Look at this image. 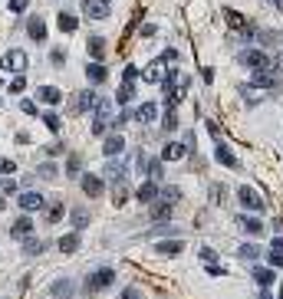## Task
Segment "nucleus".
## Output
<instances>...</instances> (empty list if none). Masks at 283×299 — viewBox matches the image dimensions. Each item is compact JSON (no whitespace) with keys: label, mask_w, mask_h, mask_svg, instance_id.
<instances>
[{"label":"nucleus","mask_w":283,"mask_h":299,"mask_svg":"<svg viewBox=\"0 0 283 299\" xmlns=\"http://www.w3.org/2000/svg\"><path fill=\"white\" fill-rule=\"evenodd\" d=\"M237 59H240L244 66H250L254 72H260V69H274V66H276L274 59L264 53V49H240V53H237Z\"/></svg>","instance_id":"f257e3e1"},{"label":"nucleus","mask_w":283,"mask_h":299,"mask_svg":"<svg viewBox=\"0 0 283 299\" xmlns=\"http://www.w3.org/2000/svg\"><path fill=\"white\" fill-rule=\"evenodd\" d=\"M116 283V270L102 267V270H96L92 276L86 280V293H99V290H109V286Z\"/></svg>","instance_id":"f03ea898"},{"label":"nucleus","mask_w":283,"mask_h":299,"mask_svg":"<svg viewBox=\"0 0 283 299\" xmlns=\"http://www.w3.org/2000/svg\"><path fill=\"white\" fill-rule=\"evenodd\" d=\"M26 63H30V56L24 53V49H7V53H4V69L7 72H24L26 69Z\"/></svg>","instance_id":"7ed1b4c3"},{"label":"nucleus","mask_w":283,"mask_h":299,"mask_svg":"<svg viewBox=\"0 0 283 299\" xmlns=\"http://www.w3.org/2000/svg\"><path fill=\"white\" fill-rule=\"evenodd\" d=\"M237 201H240L247 211H257V214L264 211V201H260V194L254 188H240V191H237Z\"/></svg>","instance_id":"20e7f679"},{"label":"nucleus","mask_w":283,"mask_h":299,"mask_svg":"<svg viewBox=\"0 0 283 299\" xmlns=\"http://www.w3.org/2000/svg\"><path fill=\"white\" fill-rule=\"evenodd\" d=\"M79 184H82V191H86L89 197H99V194H102V188H106L102 174H82V178H79Z\"/></svg>","instance_id":"39448f33"},{"label":"nucleus","mask_w":283,"mask_h":299,"mask_svg":"<svg viewBox=\"0 0 283 299\" xmlns=\"http://www.w3.org/2000/svg\"><path fill=\"white\" fill-rule=\"evenodd\" d=\"M16 201H20V207H24V211H40V207L46 204V201H43V194H36V191H24Z\"/></svg>","instance_id":"423d86ee"},{"label":"nucleus","mask_w":283,"mask_h":299,"mask_svg":"<svg viewBox=\"0 0 283 299\" xmlns=\"http://www.w3.org/2000/svg\"><path fill=\"white\" fill-rule=\"evenodd\" d=\"M26 33H30V39L43 43V39H46V23H43V16H30V20H26Z\"/></svg>","instance_id":"0eeeda50"},{"label":"nucleus","mask_w":283,"mask_h":299,"mask_svg":"<svg viewBox=\"0 0 283 299\" xmlns=\"http://www.w3.org/2000/svg\"><path fill=\"white\" fill-rule=\"evenodd\" d=\"M135 197H138L142 204H152V201H158V184H155V181L148 178V181H145V184H142L138 191H135Z\"/></svg>","instance_id":"6e6552de"},{"label":"nucleus","mask_w":283,"mask_h":299,"mask_svg":"<svg viewBox=\"0 0 283 299\" xmlns=\"http://www.w3.org/2000/svg\"><path fill=\"white\" fill-rule=\"evenodd\" d=\"M82 10H86V16H92V20H102V16L109 13L106 0H86V3H82Z\"/></svg>","instance_id":"1a4fd4ad"},{"label":"nucleus","mask_w":283,"mask_h":299,"mask_svg":"<svg viewBox=\"0 0 283 299\" xmlns=\"http://www.w3.org/2000/svg\"><path fill=\"white\" fill-rule=\"evenodd\" d=\"M30 234H33V221H30V217H20V221L10 224V237H16V240H20V237H30Z\"/></svg>","instance_id":"9d476101"},{"label":"nucleus","mask_w":283,"mask_h":299,"mask_svg":"<svg viewBox=\"0 0 283 299\" xmlns=\"http://www.w3.org/2000/svg\"><path fill=\"white\" fill-rule=\"evenodd\" d=\"M122 148H126V138H122V135H109V138H106V145H102V151H106L109 158L122 155Z\"/></svg>","instance_id":"9b49d317"},{"label":"nucleus","mask_w":283,"mask_h":299,"mask_svg":"<svg viewBox=\"0 0 283 299\" xmlns=\"http://www.w3.org/2000/svg\"><path fill=\"white\" fill-rule=\"evenodd\" d=\"M36 99H40V102H46V105H56L60 99H63V92H60L56 86H43V89L36 92Z\"/></svg>","instance_id":"f8f14e48"},{"label":"nucleus","mask_w":283,"mask_h":299,"mask_svg":"<svg viewBox=\"0 0 283 299\" xmlns=\"http://www.w3.org/2000/svg\"><path fill=\"white\" fill-rule=\"evenodd\" d=\"M96 102H99V99H96V92H92V89H86V92L79 95L72 105H76V112H89V109H96Z\"/></svg>","instance_id":"ddd939ff"},{"label":"nucleus","mask_w":283,"mask_h":299,"mask_svg":"<svg viewBox=\"0 0 283 299\" xmlns=\"http://www.w3.org/2000/svg\"><path fill=\"white\" fill-rule=\"evenodd\" d=\"M184 155H188V145H178V142L165 145V151H162V158H165V161H178V158H184Z\"/></svg>","instance_id":"4468645a"},{"label":"nucleus","mask_w":283,"mask_h":299,"mask_svg":"<svg viewBox=\"0 0 283 299\" xmlns=\"http://www.w3.org/2000/svg\"><path fill=\"white\" fill-rule=\"evenodd\" d=\"M168 217H172V204H168V201H162V197H158L155 201V207H152V221H168Z\"/></svg>","instance_id":"2eb2a0df"},{"label":"nucleus","mask_w":283,"mask_h":299,"mask_svg":"<svg viewBox=\"0 0 283 299\" xmlns=\"http://www.w3.org/2000/svg\"><path fill=\"white\" fill-rule=\"evenodd\" d=\"M181 240H158L155 244V253H165V257H174V253H181Z\"/></svg>","instance_id":"dca6fc26"},{"label":"nucleus","mask_w":283,"mask_h":299,"mask_svg":"<svg viewBox=\"0 0 283 299\" xmlns=\"http://www.w3.org/2000/svg\"><path fill=\"white\" fill-rule=\"evenodd\" d=\"M254 86H260V89H274L276 86V76L270 69H260V72H254Z\"/></svg>","instance_id":"f3484780"},{"label":"nucleus","mask_w":283,"mask_h":299,"mask_svg":"<svg viewBox=\"0 0 283 299\" xmlns=\"http://www.w3.org/2000/svg\"><path fill=\"white\" fill-rule=\"evenodd\" d=\"M72 290H76V286H72V280H56L53 286H50V296H72Z\"/></svg>","instance_id":"a211bd4d"},{"label":"nucleus","mask_w":283,"mask_h":299,"mask_svg":"<svg viewBox=\"0 0 283 299\" xmlns=\"http://www.w3.org/2000/svg\"><path fill=\"white\" fill-rule=\"evenodd\" d=\"M254 280H257L260 286H270L276 280V273H274V267H254Z\"/></svg>","instance_id":"6ab92c4d"},{"label":"nucleus","mask_w":283,"mask_h":299,"mask_svg":"<svg viewBox=\"0 0 283 299\" xmlns=\"http://www.w3.org/2000/svg\"><path fill=\"white\" fill-rule=\"evenodd\" d=\"M86 76H89V82H106L109 69H106L102 63H89V66H86Z\"/></svg>","instance_id":"aec40b11"},{"label":"nucleus","mask_w":283,"mask_h":299,"mask_svg":"<svg viewBox=\"0 0 283 299\" xmlns=\"http://www.w3.org/2000/svg\"><path fill=\"white\" fill-rule=\"evenodd\" d=\"M132 99H135V82H132V79H126L122 89H118V95H116V102L126 105V102H132Z\"/></svg>","instance_id":"412c9836"},{"label":"nucleus","mask_w":283,"mask_h":299,"mask_svg":"<svg viewBox=\"0 0 283 299\" xmlns=\"http://www.w3.org/2000/svg\"><path fill=\"white\" fill-rule=\"evenodd\" d=\"M56 247H60L63 253H76V250H79V234H66V237H60V244H56Z\"/></svg>","instance_id":"4be33fe9"},{"label":"nucleus","mask_w":283,"mask_h":299,"mask_svg":"<svg viewBox=\"0 0 283 299\" xmlns=\"http://www.w3.org/2000/svg\"><path fill=\"white\" fill-rule=\"evenodd\" d=\"M214 155H218V161H220V165L237 168V158H234V151H230L228 145H218V151H214Z\"/></svg>","instance_id":"5701e85b"},{"label":"nucleus","mask_w":283,"mask_h":299,"mask_svg":"<svg viewBox=\"0 0 283 299\" xmlns=\"http://www.w3.org/2000/svg\"><path fill=\"white\" fill-rule=\"evenodd\" d=\"M155 115H158V105H155V102H145L138 112H135V118H138V122H155Z\"/></svg>","instance_id":"b1692460"},{"label":"nucleus","mask_w":283,"mask_h":299,"mask_svg":"<svg viewBox=\"0 0 283 299\" xmlns=\"http://www.w3.org/2000/svg\"><path fill=\"white\" fill-rule=\"evenodd\" d=\"M237 221H240V227H244L247 234H260V230H264V224H260L257 217H247V214H240Z\"/></svg>","instance_id":"393cba45"},{"label":"nucleus","mask_w":283,"mask_h":299,"mask_svg":"<svg viewBox=\"0 0 283 299\" xmlns=\"http://www.w3.org/2000/svg\"><path fill=\"white\" fill-rule=\"evenodd\" d=\"M56 23H60V30H63V33H72V30H76V26H79V20H76V16H72V13H66V10H63V13H60V20H56Z\"/></svg>","instance_id":"a878e982"},{"label":"nucleus","mask_w":283,"mask_h":299,"mask_svg":"<svg viewBox=\"0 0 283 299\" xmlns=\"http://www.w3.org/2000/svg\"><path fill=\"white\" fill-rule=\"evenodd\" d=\"M89 53H92V59H96V63L102 59V53H106V43H102V36H89Z\"/></svg>","instance_id":"bb28decb"},{"label":"nucleus","mask_w":283,"mask_h":299,"mask_svg":"<svg viewBox=\"0 0 283 299\" xmlns=\"http://www.w3.org/2000/svg\"><path fill=\"white\" fill-rule=\"evenodd\" d=\"M106 178H109V181H122V178H126V168L118 165V161H109V165H106Z\"/></svg>","instance_id":"cd10ccee"},{"label":"nucleus","mask_w":283,"mask_h":299,"mask_svg":"<svg viewBox=\"0 0 283 299\" xmlns=\"http://www.w3.org/2000/svg\"><path fill=\"white\" fill-rule=\"evenodd\" d=\"M70 217H72V227H76V230H82V227L89 224V214L82 211V207H72V214H70Z\"/></svg>","instance_id":"c85d7f7f"},{"label":"nucleus","mask_w":283,"mask_h":299,"mask_svg":"<svg viewBox=\"0 0 283 299\" xmlns=\"http://www.w3.org/2000/svg\"><path fill=\"white\" fill-rule=\"evenodd\" d=\"M63 214H66V207L60 204V201H56V204H50V207H46V224H56Z\"/></svg>","instance_id":"c756f323"},{"label":"nucleus","mask_w":283,"mask_h":299,"mask_svg":"<svg viewBox=\"0 0 283 299\" xmlns=\"http://www.w3.org/2000/svg\"><path fill=\"white\" fill-rule=\"evenodd\" d=\"M158 197H162V201H168V204H178V201H181V191H178V188H165V191H158Z\"/></svg>","instance_id":"7c9ffc66"},{"label":"nucleus","mask_w":283,"mask_h":299,"mask_svg":"<svg viewBox=\"0 0 283 299\" xmlns=\"http://www.w3.org/2000/svg\"><path fill=\"white\" fill-rule=\"evenodd\" d=\"M24 253H26V257H36V253H43V244H40V240H33V237H26Z\"/></svg>","instance_id":"2f4dec72"},{"label":"nucleus","mask_w":283,"mask_h":299,"mask_svg":"<svg viewBox=\"0 0 283 299\" xmlns=\"http://www.w3.org/2000/svg\"><path fill=\"white\" fill-rule=\"evenodd\" d=\"M66 171H70L72 178H76V174L82 171V158H79V155H70V161H66Z\"/></svg>","instance_id":"473e14b6"},{"label":"nucleus","mask_w":283,"mask_h":299,"mask_svg":"<svg viewBox=\"0 0 283 299\" xmlns=\"http://www.w3.org/2000/svg\"><path fill=\"white\" fill-rule=\"evenodd\" d=\"M43 122H46L50 132H60V115L56 112H43Z\"/></svg>","instance_id":"72a5a7b5"},{"label":"nucleus","mask_w":283,"mask_h":299,"mask_svg":"<svg viewBox=\"0 0 283 299\" xmlns=\"http://www.w3.org/2000/svg\"><path fill=\"white\" fill-rule=\"evenodd\" d=\"M0 194H16V181H14V178H4V181H0Z\"/></svg>","instance_id":"f704fd0d"},{"label":"nucleus","mask_w":283,"mask_h":299,"mask_svg":"<svg viewBox=\"0 0 283 299\" xmlns=\"http://www.w3.org/2000/svg\"><path fill=\"white\" fill-rule=\"evenodd\" d=\"M162 125H165V132H174V125H178V118H174V109H168V112H165V122H162Z\"/></svg>","instance_id":"c9c22d12"},{"label":"nucleus","mask_w":283,"mask_h":299,"mask_svg":"<svg viewBox=\"0 0 283 299\" xmlns=\"http://www.w3.org/2000/svg\"><path fill=\"white\" fill-rule=\"evenodd\" d=\"M40 178H56V165H53V161H46V165H40Z\"/></svg>","instance_id":"e433bc0d"},{"label":"nucleus","mask_w":283,"mask_h":299,"mask_svg":"<svg viewBox=\"0 0 283 299\" xmlns=\"http://www.w3.org/2000/svg\"><path fill=\"white\" fill-rule=\"evenodd\" d=\"M270 267H283V250L270 247Z\"/></svg>","instance_id":"4c0bfd02"},{"label":"nucleus","mask_w":283,"mask_h":299,"mask_svg":"<svg viewBox=\"0 0 283 299\" xmlns=\"http://www.w3.org/2000/svg\"><path fill=\"white\" fill-rule=\"evenodd\" d=\"M26 3H30V0H10L7 7H10V13H24V10H26Z\"/></svg>","instance_id":"58836bf2"},{"label":"nucleus","mask_w":283,"mask_h":299,"mask_svg":"<svg viewBox=\"0 0 283 299\" xmlns=\"http://www.w3.org/2000/svg\"><path fill=\"white\" fill-rule=\"evenodd\" d=\"M16 171V165L10 161V158H0V174H14Z\"/></svg>","instance_id":"ea45409f"},{"label":"nucleus","mask_w":283,"mask_h":299,"mask_svg":"<svg viewBox=\"0 0 283 299\" xmlns=\"http://www.w3.org/2000/svg\"><path fill=\"white\" fill-rule=\"evenodd\" d=\"M50 59H53V66H63V59H66V49H60V46H56L53 53H50Z\"/></svg>","instance_id":"a19ab883"},{"label":"nucleus","mask_w":283,"mask_h":299,"mask_svg":"<svg viewBox=\"0 0 283 299\" xmlns=\"http://www.w3.org/2000/svg\"><path fill=\"white\" fill-rule=\"evenodd\" d=\"M158 79H162V69H158V66L145 69V82H158Z\"/></svg>","instance_id":"79ce46f5"},{"label":"nucleus","mask_w":283,"mask_h":299,"mask_svg":"<svg viewBox=\"0 0 283 299\" xmlns=\"http://www.w3.org/2000/svg\"><path fill=\"white\" fill-rule=\"evenodd\" d=\"M240 253H244L247 260H254V257L260 253V247H254V244H244V247H240Z\"/></svg>","instance_id":"37998d69"},{"label":"nucleus","mask_w":283,"mask_h":299,"mask_svg":"<svg viewBox=\"0 0 283 299\" xmlns=\"http://www.w3.org/2000/svg\"><path fill=\"white\" fill-rule=\"evenodd\" d=\"M24 89H26V79L24 76H16L14 82H10V92H24Z\"/></svg>","instance_id":"c03bdc74"},{"label":"nucleus","mask_w":283,"mask_h":299,"mask_svg":"<svg viewBox=\"0 0 283 299\" xmlns=\"http://www.w3.org/2000/svg\"><path fill=\"white\" fill-rule=\"evenodd\" d=\"M20 109H24L26 115H36V102H30V99H24V102H20Z\"/></svg>","instance_id":"a18cd8bd"},{"label":"nucleus","mask_w":283,"mask_h":299,"mask_svg":"<svg viewBox=\"0 0 283 299\" xmlns=\"http://www.w3.org/2000/svg\"><path fill=\"white\" fill-rule=\"evenodd\" d=\"M201 260H204V263H214V260H218V253H214V250H208V247H204V250H201Z\"/></svg>","instance_id":"49530a36"},{"label":"nucleus","mask_w":283,"mask_h":299,"mask_svg":"<svg viewBox=\"0 0 283 299\" xmlns=\"http://www.w3.org/2000/svg\"><path fill=\"white\" fill-rule=\"evenodd\" d=\"M155 23H145V26H142V36H145V39H148V36H155Z\"/></svg>","instance_id":"de8ad7c7"},{"label":"nucleus","mask_w":283,"mask_h":299,"mask_svg":"<svg viewBox=\"0 0 283 299\" xmlns=\"http://www.w3.org/2000/svg\"><path fill=\"white\" fill-rule=\"evenodd\" d=\"M118 299H142V296H138V290H122V296H118Z\"/></svg>","instance_id":"09e8293b"},{"label":"nucleus","mask_w":283,"mask_h":299,"mask_svg":"<svg viewBox=\"0 0 283 299\" xmlns=\"http://www.w3.org/2000/svg\"><path fill=\"white\" fill-rule=\"evenodd\" d=\"M4 207H7V201H4V197H0V211H4Z\"/></svg>","instance_id":"8fccbe9b"},{"label":"nucleus","mask_w":283,"mask_h":299,"mask_svg":"<svg viewBox=\"0 0 283 299\" xmlns=\"http://www.w3.org/2000/svg\"><path fill=\"white\" fill-rule=\"evenodd\" d=\"M274 3H276V7H280V10H283V0H274Z\"/></svg>","instance_id":"3c124183"},{"label":"nucleus","mask_w":283,"mask_h":299,"mask_svg":"<svg viewBox=\"0 0 283 299\" xmlns=\"http://www.w3.org/2000/svg\"><path fill=\"white\" fill-rule=\"evenodd\" d=\"M260 299H274V296H270V293H264V296H260Z\"/></svg>","instance_id":"603ef678"},{"label":"nucleus","mask_w":283,"mask_h":299,"mask_svg":"<svg viewBox=\"0 0 283 299\" xmlns=\"http://www.w3.org/2000/svg\"><path fill=\"white\" fill-rule=\"evenodd\" d=\"M280 299H283V286H280Z\"/></svg>","instance_id":"864d4df0"}]
</instances>
